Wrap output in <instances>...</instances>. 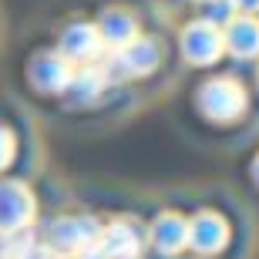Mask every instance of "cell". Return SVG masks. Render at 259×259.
Masks as SVG:
<instances>
[{
  "instance_id": "8992f818",
  "label": "cell",
  "mask_w": 259,
  "mask_h": 259,
  "mask_svg": "<svg viewBox=\"0 0 259 259\" xmlns=\"http://www.w3.org/2000/svg\"><path fill=\"white\" fill-rule=\"evenodd\" d=\"M155 61H158V48H155V40H128L125 48H118V67L125 71V74H145V71H152Z\"/></svg>"
},
{
  "instance_id": "8fae6325",
  "label": "cell",
  "mask_w": 259,
  "mask_h": 259,
  "mask_svg": "<svg viewBox=\"0 0 259 259\" xmlns=\"http://www.w3.org/2000/svg\"><path fill=\"white\" fill-rule=\"evenodd\" d=\"M10 152H14V138L7 132H0V168L10 162Z\"/></svg>"
},
{
  "instance_id": "7c38bea8",
  "label": "cell",
  "mask_w": 259,
  "mask_h": 259,
  "mask_svg": "<svg viewBox=\"0 0 259 259\" xmlns=\"http://www.w3.org/2000/svg\"><path fill=\"white\" fill-rule=\"evenodd\" d=\"M256 179H259V162H256Z\"/></svg>"
},
{
  "instance_id": "ba28073f",
  "label": "cell",
  "mask_w": 259,
  "mask_h": 259,
  "mask_svg": "<svg viewBox=\"0 0 259 259\" xmlns=\"http://www.w3.org/2000/svg\"><path fill=\"white\" fill-rule=\"evenodd\" d=\"M189 239L199 246V249H219L222 242H226V226H222V219H215V215H199L195 219V226L189 229Z\"/></svg>"
},
{
  "instance_id": "5b68a950",
  "label": "cell",
  "mask_w": 259,
  "mask_h": 259,
  "mask_svg": "<svg viewBox=\"0 0 259 259\" xmlns=\"http://www.w3.org/2000/svg\"><path fill=\"white\" fill-rule=\"evenodd\" d=\"M98 48H101V34L91 24H74L61 37V51H64L67 61H91L98 54Z\"/></svg>"
},
{
  "instance_id": "52a82bcc",
  "label": "cell",
  "mask_w": 259,
  "mask_h": 259,
  "mask_svg": "<svg viewBox=\"0 0 259 259\" xmlns=\"http://www.w3.org/2000/svg\"><path fill=\"white\" fill-rule=\"evenodd\" d=\"M135 20L132 14H118V10H108L105 20L98 24V34H101V40H108V44H115V48H125L128 40H135Z\"/></svg>"
},
{
  "instance_id": "6da1fadb",
  "label": "cell",
  "mask_w": 259,
  "mask_h": 259,
  "mask_svg": "<svg viewBox=\"0 0 259 259\" xmlns=\"http://www.w3.org/2000/svg\"><path fill=\"white\" fill-rule=\"evenodd\" d=\"M222 34L215 30L212 20H199V24H189L182 37V51L192 64H212V61L222 54Z\"/></svg>"
},
{
  "instance_id": "3957f363",
  "label": "cell",
  "mask_w": 259,
  "mask_h": 259,
  "mask_svg": "<svg viewBox=\"0 0 259 259\" xmlns=\"http://www.w3.org/2000/svg\"><path fill=\"white\" fill-rule=\"evenodd\" d=\"M30 219V195L24 185H14V182H4L0 185V229L10 232L17 229L20 222Z\"/></svg>"
},
{
  "instance_id": "277c9868",
  "label": "cell",
  "mask_w": 259,
  "mask_h": 259,
  "mask_svg": "<svg viewBox=\"0 0 259 259\" xmlns=\"http://www.w3.org/2000/svg\"><path fill=\"white\" fill-rule=\"evenodd\" d=\"M222 44H226L236 58H252V54H259V20L256 17H232L226 34H222Z\"/></svg>"
},
{
  "instance_id": "7a4b0ae2",
  "label": "cell",
  "mask_w": 259,
  "mask_h": 259,
  "mask_svg": "<svg viewBox=\"0 0 259 259\" xmlns=\"http://www.w3.org/2000/svg\"><path fill=\"white\" fill-rule=\"evenodd\" d=\"M202 108L209 111L212 118H236L246 108V95L242 88L229 77H219V81H209L205 91H202Z\"/></svg>"
},
{
  "instance_id": "9c48e42d",
  "label": "cell",
  "mask_w": 259,
  "mask_h": 259,
  "mask_svg": "<svg viewBox=\"0 0 259 259\" xmlns=\"http://www.w3.org/2000/svg\"><path fill=\"white\" fill-rule=\"evenodd\" d=\"M185 239H189V229H185L182 219H175V215H165V219L155 226V246L165 249V252H175Z\"/></svg>"
},
{
  "instance_id": "30bf717a",
  "label": "cell",
  "mask_w": 259,
  "mask_h": 259,
  "mask_svg": "<svg viewBox=\"0 0 259 259\" xmlns=\"http://www.w3.org/2000/svg\"><path fill=\"white\" fill-rule=\"evenodd\" d=\"M135 252H138V239H135L128 229H121V226H115V229L108 232V239H105V256L111 259H132Z\"/></svg>"
}]
</instances>
